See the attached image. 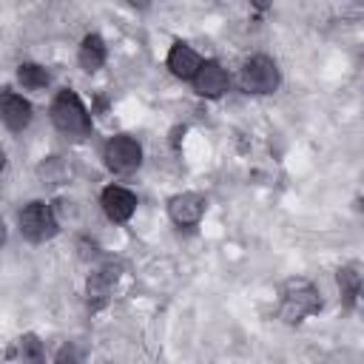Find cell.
Wrapping results in <instances>:
<instances>
[{
	"instance_id": "obj_13",
	"label": "cell",
	"mask_w": 364,
	"mask_h": 364,
	"mask_svg": "<svg viewBox=\"0 0 364 364\" xmlns=\"http://www.w3.org/2000/svg\"><path fill=\"white\" fill-rule=\"evenodd\" d=\"M17 80L26 85V88H46L48 85V71L37 63H23L17 68Z\"/></svg>"
},
{
	"instance_id": "obj_4",
	"label": "cell",
	"mask_w": 364,
	"mask_h": 364,
	"mask_svg": "<svg viewBox=\"0 0 364 364\" xmlns=\"http://www.w3.org/2000/svg\"><path fill=\"white\" fill-rule=\"evenodd\" d=\"M242 85L250 94H270L279 88V68L270 57H250L242 68Z\"/></svg>"
},
{
	"instance_id": "obj_10",
	"label": "cell",
	"mask_w": 364,
	"mask_h": 364,
	"mask_svg": "<svg viewBox=\"0 0 364 364\" xmlns=\"http://www.w3.org/2000/svg\"><path fill=\"white\" fill-rule=\"evenodd\" d=\"M199 65H202V57H199L191 46H185V43H173V46H171V51H168V68H171L176 77L191 80Z\"/></svg>"
},
{
	"instance_id": "obj_2",
	"label": "cell",
	"mask_w": 364,
	"mask_h": 364,
	"mask_svg": "<svg viewBox=\"0 0 364 364\" xmlns=\"http://www.w3.org/2000/svg\"><path fill=\"white\" fill-rule=\"evenodd\" d=\"M318 307H321V299H318V293L310 282H304V279L287 282L284 296H282V310H279L287 324H296L304 316H313Z\"/></svg>"
},
{
	"instance_id": "obj_15",
	"label": "cell",
	"mask_w": 364,
	"mask_h": 364,
	"mask_svg": "<svg viewBox=\"0 0 364 364\" xmlns=\"http://www.w3.org/2000/svg\"><path fill=\"white\" fill-rule=\"evenodd\" d=\"M17 347H20V355H23V358H34V361H37V358L43 355L37 336H23V338L17 341Z\"/></svg>"
},
{
	"instance_id": "obj_17",
	"label": "cell",
	"mask_w": 364,
	"mask_h": 364,
	"mask_svg": "<svg viewBox=\"0 0 364 364\" xmlns=\"http://www.w3.org/2000/svg\"><path fill=\"white\" fill-rule=\"evenodd\" d=\"M267 3H270V0H253L256 9H267Z\"/></svg>"
},
{
	"instance_id": "obj_16",
	"label": "cell",
	"mask_w": 364,
	"mask_h": 364,
	"mask_svg": "<svg viewBox=\"0 0 364 364\" xmlns=\"http://www.w3.org/2000/svg\"><path fill=\"white\" fill-rule=\"evenodd\" d=\"M128 3H131V6H136V9H145L151 0H128Z\"/></svg>"
},
{
	"instance_id": "obj_12",
	"label": "cell",
	"mask_w": 364,
	"mask_h": 364,
	"mask_svg": "<svg viewBox=\"0 0 364 364\" xmlns=\"http://www.w3.org/2000/svg\"><path fill=\"white\" fill-rule=\"evenodd\" d=\"M114 279H117V273H111L108 267H105V270L91 273V279H88V299H94V307H100V304L108 299Z\"/></svg>"
},
{
	"instance_id": "obj_11",
	"label": "cell",
	"mask_w": 364,
	"mask_h": 364,
	"mask_svg": "<svg viewBox=\"0 0 364 364\" xmlns=\"http://www.w3.org/2000/svg\"><path fill=\"white\" fill-rule=\"evenodd\" d=\"M102 63H105V43H102V37H100V34L82 37V46H80V65H82L85 71H97V68H102Z\"/></svg>"
},
{
	"instance_id": "obj_14",
	"label": "cell",
	"mask_w": 364,
	"mask_h": 364,
	"mask_svg": "<svg viewBox=\"0 0 364 364\" xmlns=\"http://www.w3.org/2000/svg\"><path fill=\"white\" fill-rule=\"evenodd\" d=\"M338 284H341V296L347 299V304H353L355 296H358V287H361V276H358V270H355V267H344V270H338Z\"/></svg>"
},
{
	"instance_id": "obj_6",
	"label": "cell",
	"mask_w": 364,
	"mask_h": 364,
	"mask_svg": "<svg viewBox=\"0 0 364 364\" xmlns=\"http://www.w3.org/2000/svg\"><path fill=\"white\" fill-rule=\"evenodd\" d=\"M191 80H193V88H196L199 97H222L228 91V85H230L228 71L219 63H213V60L202 63Z\"/></svg>"
},
{
	"instance_id": "obj_3",
	"label": "cell",
	"mask_w": 364,
	"mask_h": 364,
	"mask_svg": "<svg viewBox=\"0 0 364 364\" xmlns=\"http://www.w3.org/2000/svg\"><path fill=\"white\" fill-rule=\"evenodd\" d=\"M20 230L31 242H46L57 233V216L46 202H31L20 210Z\"/></svg>"
},
{
	"instance_id": "obj_19",
	"label": "cell",
	"mask_w": 364,
	"mask_h": 364,
	"mask_svg": "<svg viewBox=\"0 0 364 364\" xmlns=\"http://www.w3.org/2000/svg\"><path fill=\"white\" fill-rule=\"evenodd\" d=\"M3 168H6V154H3V148H0V173H3Z\"/></svg>"
},
{
	"instance_id": "obj_1",
	"label": "cell",
	"mask_w": 364,
	"mask_h": 364,
	"mask_svg": "<svg viewBox=\"0 0 364 364\" xmlns=\"http://www.w3.org/2000/svg\"><path fill=\"white\" fill-rule=\"evenodd\" d=\"M51 119L54 125L68 136H85L91 131V117L82 105V100L74 91H60L51 102Z\"/></svg>"
},
{
	"instance_id": "obj_18",
	"label": "cell",
	"mask_w": 364,
	"mask_h": 364,
	"mask_svg": "<svg viewBox=\"0 0 364 364\" xmlns=\"http://www.w3.org/2000/svg\"><path fill=\"white\" fill-rule=\"evenodd\" d=\"M3 239H6V225H3V219H0V245H3Z\"/></svg>"
},
{
	"instance_id": "obj_8",
	"label": "cell",
	"mask_w": 364,
	"mask_h": 364,
	"mask_svg": "<svg viewBox=\"0 0 364 364\" xmlns=\"http://www.w3.org/2000/svg\"><path fill=\"white\" fill-rule=\"evenodd\" d=\"M168 213L182 228L196 225L202 219V213H205V196H199V193H176L168 202Z\"/></svg>"
},
{
	"instance_id": "obj_5",
	"label": "cell",
	"mask_w": 364,
	"mask_h": 364,
	"mask_svg": "<svg viewBox=\"0 0 364 364\" xmlns=\"http://www.w3.org/2000/svg\"><path fill=\"white\" fill-rule=\"evenodd\" d=\"M105 162H108V168L117 171V173H131V171H136L139 162H142V148H139V142L131 139V136H114V139H108V145H105Z\"/></svg>"
},
{
	"instance_id": "obj_9",
	"label": "cell",
	"mask_w": 364,
	"mask_h": 364,
	"mask_svg": "<svg viewBox=\"0 0 364 364\" xmlns=\"http://www.w3.org/2000/svg\"><path fill=\"white\" fill-rule=\"evenodd\" d=\"M0 119L6 122V128L23 131L31 122V105H28V100H23L14 91H3L0 94Z\"/></svg>"
},
{
	"instance_id": "obj_7",
	"label": "cell",
	"mask_w": 364,
	"mask_h": 364,
	"mask_svg": "<svg viewBox=\"0 0 364 364\" xmlns=\"http://www.w3.org/2000/svg\"><path fill=\"white\" fill-rule=\"evenodd\" d=\"M102 210L111 222H128L136 210V196L128 191V188H119V185H108L102 191Z\"/></svg>"
}]
</instances>
